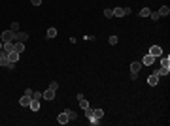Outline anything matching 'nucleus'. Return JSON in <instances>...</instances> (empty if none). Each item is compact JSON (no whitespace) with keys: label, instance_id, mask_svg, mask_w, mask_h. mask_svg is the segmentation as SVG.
Instances as JSON below:
<instances>
[{"label":"nucleus","instance_id":"nucleus-18","mask_svg":"<svg viewBox=\"0 0 170 126\" xmlns=\"http://www.w3.org/2000/svg\"><path fill=\"white\" fill-rule=\"evenodd\" d=\"M93 117L98 119V120H102V117H104V111H102V109H93Z\"/></svg>","mask_w":170,"mask_h":126},{"label":"nucleus","instance_id":"nucleus-7","mask_svg":"<svg viewBox=\"0 0 170 126\" xmlns=\"http://www.w3.org/2000/svg\"><path fill=\"white\" fill-rule=\"evenodd\" d=\"M30 100H32V98L25 94V96L19 98V105H21V107H28V105H30Z\"/></svg>","mask_w":170,"mask_h":126},{"label":"nucleus","instance_id":"nucleus-29","mask_svg":"<svg viewBox=\"0 0 170 126\" xmlns=\"http://www.w3.org/2000/svg\"><path fill=\"white\" fill-rule=\"evenodd\" d=\"M49 89H51V90H57V89H59V83H57V81H51V83H49Z\"/></svg>","mask_w":170,"mask_h":126},{"label":"nucleus","instance_id":"nucleus-27","mask_svg":"<svg viewBox=\"0 0 170 126\" xmlns=\"http://www.w3.org/2000/svg\"><path fill=\"white\" fill-rule=\"evenodd\" d=\"M87 120H89V124H93V126H96V124L100 122V120H98V119H95V117H91V119H87Z\"/></svg>","mask_w":170,"mask_h":126},{"label":"nucleus","instance_id":"nucleus-2","mask_svg":"<svg viewBox=\"0 0 170 126\" xmlns=\"http://www.w3.org/2000/svg\"><path fill=\"white\" fill-rule=\"evenodd\" d=\"M149 55L155 57V58L163 57V47H161V45H151V47H149Z\"/></svg>","mask_w":170,"mask_h":126},{"label":"nucleus","instance_id":"nucleus-3","mask_svg":"<svg viewBox=\"0 0 170 126\" xmlns=\"http://www.w3.org/2000/svg\"><path fill=\"white\" fill-rule=\"evenodd\" d=\"M44 94V100H45V102H53V100H55V90H51V89H47V90H45V92H42Z\"/></svg>","mask_w":170,"mask_h":126},{"label":"nucleus","instance_id":"nucleus-15","mask_svg":"<svg viewBox=\"0 0 170 126\" xmlns=\"http://www.w3.org/2000/svg\"><path fill=\"white\" fill-rule=\"evenodd\" d=\"M2 51H6V53H12V51H13V42H4V47H2Z\"/></svg>","mask_w":170,"mask_h":126},{"label":"nucleus","instance_id":"nucleus-23","mask_svg":"<svg viewBox=\"0 0 170 126\" xmlns=\"http://www.w3.org/2000/svg\"><path fill=\"white\" fill-rule=\"evenodd\" d=\"M149 17H151L153 21H159V19H161V15H159V12H151V13H149Z\"/></svg>","mask_w":170,"mask_h":126},{"label":"nucleus","instance_id":"nucleus-8","mask_svg":"<svg viewBox=\"0 0 170 126\" xmlns=\"http://www.w3.org/2000/svg\"><path fill=\"white\" fill-rule=\"evenodd\" d=\"M57 122H59V124H66V122H70V120H68V115H66V111L59 113V117H57Z\"/></svg>","mask_w":170,"mask_h":126},{"label":"nucleus","instance_id":"nucleus-32","mask_svg":"<svg viewBox=\"0 0 170 126\" xmlns=\"http://www.w3.org/2000/svg\"><path fill=\"white\" fill-rule=\"evenodd\" d=\"M4 47V42H2V40H0V49H2Z\"/></svg>","mask_w":170,"mask_h":126},{"label":"nucleus","instance_id":"nucleus-30","mask_svg":"<svg viewBox=\"0 0 170 126\" xmlns=\"http://www.w3.org/2000/svg\"><path fill=\"white\" fill-rule=\"evenodd\" d=\"M30 4H32V6H40V4H42V0H30Z\"/></svg>","mask_w":170,"mask_h":126},{"label":"nucleus","instance_id":"nucleus-1","mask_svg":"<svg viewBox=\"0 0 170 126\" xmlns=\"http://www.w3.org/2000/svg\"><path fill=\"white\" fill-rule=\"evenodd\" d=\"M13 38H15L13 30H4V32L0 34V40H2V42H13Z\"/></svg>","mask_w":170,"mask_h":126},{"label":"nucleus","instance_id":"nucleus-22","mask_svg":"<svg viewBox=\"0 0 170 126\" xmlns=\"http://www.w3.org/2000/svg\"><path fill=\"white\" fill-rule=\"evenodd\" d=\"M78 102H80V105H81V109H87V107H89V102L85 100V96H83V98H80Z\"/></svg>","mask_w":170,"mask_h":126},{"label":"nucleus","instance_id":"nucleus-17","mask_svg":"<svg viewBox=\"0 0 170 126\" xmlns=\"http://www.w3.org/2000/svg\"><path fill=\"white\" fill-rule=\"evenodd\" d=\"M161 58V66H164V68H170V57L166 55V57H159Z\"/></svg>","mask_w":170,"mask_h":126},{"label":"nucleus","instance_id":"nucleus-14","mask_svg":"<svg viewBox=\"0 0 170 126\" xmlns=\"http://www.w3.org/2000/svg\"><path fill=\"white\" fill-rule=\"evenodd\" d=\"M28 107L30 109H32V111H38V109H40V100H30V105H28Z\"/></svg>","mask_w":170,"mask_h":126},{"label":"nucleus","instance_id":"nucleus-24","mask_svg":"<svg viewBox=\"0 0 170 126\" xmlns=\"http://www.w3.org/2000/svg\"><path fill=\"white\" fill-rule=\"evenodd\" d=\"M9 30H13V32H19V23H17V21H13V23H12V27H9Z\"/></svg>","mask_w":170,"mask_h":126},{"label":"nucleus","instance_id":"nucleus-9","mask_svg":"<svg viewBox=\"0 0 170 126\" xmlns=\"http://www.w3.org/2000/svg\"><path fill=\"white\" fill-rule=\"evenodd\" d=\"M140 70H142V62H138V60H136V62L131 64V73H138Z\"/></svg>","mask_w":170,"mask_h":126},{"label":"nucleus","instance_id":"nucleus-26","mask_svg":"<svg viewBox=\"0 0 170 126\" xmlns=\"http://www.w3.org/2000/svg\"><path fill=\"white\" fill-rule=\"evenodd\" d=\"M42 96H44L42 92H36V90H32V98H34V100H42Z\"/></svg>","mask_w":170,"mask_h":126},{"label":"nucleus","instance_id":"nucleus-4","mask_svg":"<svg viewBox=\"0 0 170 126\" xmlns=\"http://www.w3.org/2000/svg\"><path fill=\"white\" fill-rule=\"evenodd\" d=\"M153 73H155L159 79H161V77H166V75L170 73V68H164V66H161V68L157 70V72H153Z\"/></svg>","mask_w":170,"mask_h":126},{"label":"nucleus","instance_id":"nucleus-19","mask_svg":"<svg viewBox=\"0 0 170 126\" xmlns=\"http://www.w3.org/2000/svg\"><path fill=\"white\" fill-rule=\"evenodd\" d=\"M66 115H68V120H76L78 119V115H76V111H72V109H64Z\"/></svg>","mask_w":170,"mask_h":126},{"label":"nucleus","instance_id":"nucleus-5","mask_svg":"<svg viewBox=\"0 0 170 126\" xmlns=\"http://www.w3.org/2000/svg\"><path fill=\"white\" fill-rule=\"evenodd\" d=\"M28 40V34L27 32H15V38H13V42H27Z\"/></svg>","mask_w":170,"mask_h":126},{"label":"nucleus","instance_id":"nucleus-28","mask_svg":"<svg viewBox=\"0 0 170 126\" xmlns=\"http://www.w3.org/2000/svg\"><path fill=\"white\" fill-rule=\"evenodd\" d=\"M108 42H110V45H115L119 40H117V36H110V40H108Z\"/></svg>","mask_w":170,"mask_h":126},{"label":"nucleus","instance_id":"nucleus-12","mask_svg":"<svg viewBox=\"0 0 170 126\" xmlns=\"http://www.w3.org/2000/svg\"><path fill=\"white\" fill-rule=\"evenodd\" d=\"M13 51L23 53V51H25V43H23V42H13Z\"/></svg>","mask_w":170,"mask_h":126},{"label":"nucleus","instance_id":"nucleus-31","mask_svg":"<svg viewBox=\"0 0 170 126\" xmlns=\"http://www.w3.org/2000/svg\"><path fill=\"white\" fill-rule=\"evenodd\" d=\"M123 9H125V15H131V13H132V9L128 8V6H127V8H123Z\"/></svg>","mask_w":170,"mask_h":126},{"label":"nucleus","instance_id":"nucleus-20","mask_svg":"<svg viewBox=\"0 0 170 126\" xmlns=\"http://www.w3.org/2000/svg\"><path fill=\"white\" fill-rule=\"evenodd\" d=\"M168 13H170V8L168 6H163L161 9H159V15H161V17H166Z\"/></svg>","mask_w":170,"mask_h":126},{"label":"nucleus","instance_id":"nucleus-16","mask_svg":"<svg viewBox=\"0 0 170 126\" xmlns=\"http://www.w3.org/2000/svg\"><path fill=\"white\" fill-rule=\"evenodd\" d=\"M45 36H47L49 40H53V38L57 36V28H55V27H51V28H47V32H45Z\"/></svg>","mask_w":170,"mask_h":126},{"label":"nucleus","instance_id":"nucleus-13","mask_svg":"<svg viewBox=\"0 0 170 126\" xmlns=\"http://www.w3.org/2000/svg\"><path fill=\"white\" fill-rule=\"evenodd\" d=\"M113 17H125V9L123 8H113Z\"/></svg>","mask_w":170,"mask_h":126},{"label":"nucleus","instance_id":"nucleus-6","mask_svg":"<svg viewBox=\"0 0 170 126\" xmlns=\"http://www.w3.org/2000/svg\"><path fill=\"white\" fill-rule=\"evenodd\" d=\"M153 62H155V57H151V55H149V53H147L146 57L142 58V66H151Z\"/></svg>","mask_w":170,"mask_h":126},{"label":"nucleus","instance_id":"nucleus-25","mask_svg":"<svg viewBox=\"0 0 170 126\" xmlns=\"http://www.w3.org/2000/svg\"><path fill=\"white\" fill-rule=\"evenodd\" d=\"M104 15H106V19H112V17H113V12H112L110 8H106V9H104Z\"/></svg>","mask_w":170,"mask_h":126},{"label":"nucleus","instance_id":"nucleus-21","mask_svg":"<svg viewBox=\"0 0 170 126\" xmlns=\"http://www.w3.org/2000/svg\"><path fill=\"white\" fill-rule=\"evenodd\" d=\"M149 13H151V9H149V8H142L138 15H140V17H149Z\"/></svg>","mask_w":170,"mask_h":126},{"label":"nucleus","instance_id":"nucleus-11","mask_svg":"<svg viewBox=\"0 0 170 126\" xmlns=\"http://www.w3.org/2000/svg\"><path fill=\"white\" fill-rule=\"evenodd\" d=\"M157 83H159V77H157L155 73H151V75L147 77V85H149V87H155Z\"/></svg>","mask_w":170,"mask_h":126},{"label":"nucleus","instance_id":"nucleus-10","mask_svg":"<svg viewBox=\"0 0 170 126\" xmlns=\"http://www.w3.org/2000/svg\"><path fill=\"white\" fill-rule=\"evenodd\" d=\"M19 55H21V53H17V51H12V53H8V60L15 64V62L19 60Z\"/></svg>","mask_w":170,"mask_h":126}]
</instances>
